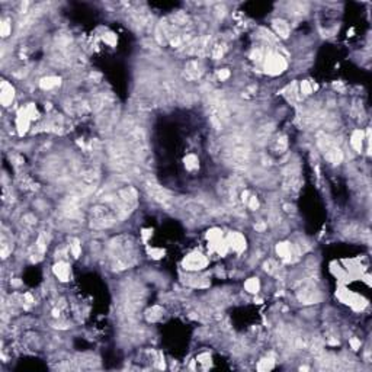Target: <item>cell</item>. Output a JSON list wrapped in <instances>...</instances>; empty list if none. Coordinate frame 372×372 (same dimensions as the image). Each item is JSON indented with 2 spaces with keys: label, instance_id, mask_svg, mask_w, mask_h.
Wrapping results in <instances>:
<instances>
[{
  "label": "cell",
  "instance_id": "6da1fadb",
  "mask_svg": "<svg viewBox=\"0 0 372 372\" xmlns=\"http://www.w3.org/2000/svg\"><path fill=\"white\" fill-rule=\"evenodd\" d=\"M108 263L112 271H125L134 266L138 260V247L134 237L121 234L108 243Z\"/></svg>",
  "mask_w": 372,
  "mask_h": 372
},
{
  "label": "cell",
  "instance_id": "7a4b0ae2",
  "mask_svg": "<svg viewBox=\"0 0 372 372\" xmlns=\"http://www.w3.org/2000/svg\"><path fill=\"white\" fill-rule=\"evenodd\" d=\"M220 154L223 160L237 170H246L250 166L252 149L249 140L242 134H233L221 143Z\"/></svg>",
  "mask_w": 372,
  "mask_h": 372
},
{
  "label": "cell",
  "instance_id": "3957f363",
  "mask_svg": "<svg viewBox=\"0 0 372 372\" xmlns=\"http://www.w3.org/2000/svg\"><path fill=\"white\" fill-rule=\"evenodd\" d=\"M128 150L131 151L135 162H143L149 157V144L144 130L134 122H130L122 130V138H121Z\"/></svg>",
  "mask_w": 372,
  "mask_h": 372
},
{
  "label": "cell",
  "instance_id": "277c9868",
  "mask_svg": "<svg viewBox=\"0 0 372 372\" xmlns=\"http://www.w3.org/2000/svg\"><path fill=\"white\" fill-rule=\"evenodd\" d=\"M88 218H89V225L94 230H105L119 223V218L115 209L102 199H99L91 206L88 212Z\"/></svg>",
  "mask_w": 372,
  "mask_h": 372
},
{
  "label": "cell",
  "instance_id": "5b68a950",
  "mask_svg": "<svg viewBox=\"0 0 372 372\" xmlns=\"http://www.w3.org/2000/svg\"><path fill=\"white\" fill-rule=\"evenodd\" d=\"M108 156L111 166L119 173L130 172L135 165V159L122 140H113L108 144Z\"/></svg>",
  "mask_w": 372,
  "mask_h": 372
},
{
  "label": "cell",
  "instance_id": "8992f818",
  "mask_svg": "<svg viewBox=\"0 0 372 372\" xmlns=\"http://www.w3.org/2000/svg\"><path fill=\"white\" fill-rule=\"evenodd\" d=\"M146 299V292L138 283H131L122 292L121 298V314L125 318H134L135 314L141 310Z\"/></svg>",
  "mask_w": 372,
  "mask_h": 372
},
{
  "label": "cell",
  "instance_id": "52a82bcc",
  "mask_svg": "<svg viewBox=\"0 0 372 372\" xmlns=\"http://www.w3.org/2000/svg\"><path fill=\"white\" fill-rule=\"evenodd\" d=\"M208 111H209V118L211 122L221 128L230 121V109L225 97L220 92H214L209 94L208 99Z\"/></svg>",
  "mask_w": 372,
  "mask_h": 372
},
{
  "label": "cell",
  "instance_id": "ba28073f",
  "mask_svg": "<svg viewBox=\"0 0 372 372\" xmlns=\"http://www.w3.org/2000/svg\"><path fill=\"white\" fill-rule=\"evenodd\" d=\"M317 146L323 154V157L332 163V165H340L343 162V151L339 147L337 141L335 137L326 132H318L317 134Z\"/></svg>",
  "mask_w": 372,
  "mask_h": 372
},
{
  "label": "cell",
  "instance_id": "9c48e42d",
  "mask_svg": "<svg viewBox=\"0 0 372 372\" xmlns=\"http://www.w3.org/2000/svg\"><path fill=\"white\" fill-rule=\"evenodd\" d=\"M143 186H144V190H146V193L149 195V198H150L151 201H154L157 205L165 206V208H167V209H172V208L176 205L173 195H172L167 189H165L163 186L159 185L153 178L144 179Z\"/></svg>",
  "mask_w": 372,
  "mask_h": 372
},
{
  "label": "cell",
  "instance_id": "30bf717a",
  "mask_svg": "<svg viewBox=\"0 0 372 372\" xmlns=\"http://www.w3.org/2000/svg\"><path fill=\"white\" fill-rule=\"evenodd\" d=\"M181 211L189 221H195L198 224H202L208 220L211 215V208L208 204H205L201 199H187L181 204Z\"/></svg>",
  "mask_w": 372,
  "mask_h": 372
},
{
  "label": "cell",
  "instance_id": "8fae6325",
  "mask_svg": "<svg viewBox=\"0 0 372 372\" xmlns=\"http://www.w3.org/2000/svg\"><path fill=\"white\" fill-rule=\"evenodd\" d=\"M282 189L289 195H297L302 186L301 169L297 163H288L280 173Z\"/></svg>",
  "mask_w": 372,
  "mask_h": 372
},
{
  "label": "cell",
  "instance_id": "7c38bea8",
  "mask_svg": "<svg viewBox=\"0 0 372 372\" xmlns=\"http://www.w3.org/2000/svg\"><path fill=\"white\" fill-rule=\"evenodd\" d=\"M218 192H220V196L223 199V202L233 211L236 212H240L242 209V201L239 199V195H237V186L234 185L233 181H225L223 184H220L218 186Z\"/></svg>",
  "mask_w": 372,
  "mask_h": 372
},
{
  "label": "cell",
  "instance_id": "4fadbf2b",
  "mask_svg": "<svg viewBox=\"0 0 372 372\" xmlns=\"http://www.w3.org/2000/svg\"><path fill=\"white\" fill-rule=\"evenodd\" d=\"M297 298L301 304H317L321 299V294L314 282L302 280L297 288Z\"/></svg>",
  "mask_w": 372,
  "mask_h": 372
},
{
  "label": "cell",
  "instance_id": "5bb4252c",
  "mask_svg": "<svg viewBox=\"0 0 372 372\" xmlns=\"http://www.w3.org/2000/svg\"><path fill=\"white\" fill-rule=\"evenodd\" d=\"M288 67L286 60L277 53V51H269L265 57V70L271 76H278L282 74Z\"/></svg>",
  "mask_w": 372,
  "mask_h": 372
},
{
  "label": "cell",
  "instance_id": "9a60e30c",
  "mask_svg": "<svg viewBox=\"0 0 372 372\" xmlns=\"http://www.w3.org/2000/svg\"><path fill=\"white\" fill-rule=\"evenodd\" d=\"M206 266H208V259H206V256H204L199 252H192L184 259V268L186 271L198 272V271H202Z\"/></svg>",
  "mask_w": 372,
  "mask_h": 372
},
{
  "label": "cell",
  "instance_id": "2e32d148",
  "mask_svg": "<svg viewBox=\"0 0 372 372\" xmlns=\"http://www.w3.org/2000/svg\"><path fill=\"white\" fill-rule=\"evenodd\" d=\"M202 73H204V64L201 63V60L193 58L186 63L184 74L187 80H198L202 76Z\"/></svg>",
  "mask_w": 372,
  "mask_h": 372
},
{
  "label": "cell",
  "instance_id": "e0dca14e",
  "mask_svg": "<svg viewBox=\"0 0 372 372\" xmlns=\"http://www.w3.org/2000/svg\"><path fill=\"white\" fill-rule=\"evenodd\" d=\"M272 132H274V124L265 122V124H262V125L256 130V132H255V141H256L259 146L268 144V143L271 141V138H272Z\"/></svg>",
  "mask_w": 372,
  "mask_h": 372
},
{
  "label": "cell",
  "instance_id": "ac0fdd59",
  "mask_svg": "<svg viewBox=\"0 0 372 372\" xmlns=\"http://www.w3.org/2000/svg\"><path fill=\"white\" fill-rule=\"evenodd\" d=\"M343 233H345V236L349 237L351 240H365V239L370 237V231H368L367 228H364L362 225L355 224V223L349 224V225L343 230Z\"/></svg>",
  "mask_w": 372,
  "mask_h": 372
},
{
  "label": "cell",
  "instance_id": "d6986e66",
  "mask_svg": "<svg viewBox=\"0 0 372 372\" xmlns=\"http://www.w3.org/2000/svg\"><path fill=\"white\" fill-rule=\"evenodd\" d=\"M227 244H228V249L237 252V253H242L244 249H246V239L243 234L237 233V231H233L228 234V237L225 239Z\"/></svg>",
  "mask_w": 372,
  "mask_h": 372
},
{
  "label": "cell",
  "instance_id": "ffe728a7",
  "mask_svg": "<svg viewBox=\"0 0 372 372\" xmlns=\"http://www.w3.org/2000/svg\"><path fill=\"white\" fill-rule=\"evenodd\" d=\"M277 253H278V256L283 262H291L292 258H294L295 255H299L298 250H297V247L292 246V244L288 243V242L278 243V246H277Z\"/></svg>",
  "mask_w": 372,
  "mask_h": 372
},
{
  "label": "cell",
  "instance_id": "44dd1931",
  "mask_svg": "<svg viewBox=\"0 0 372 372\" xmlns=\"http://www.w3.org/2000/svg\"><path fill=\"white\" fill-rule=\"evenodd\" d=\"M31 121H32V119H31V116L28 115L26 108H20L19 112H18V116H16V127H18L19 135H23V134L28 131Z\"/></svg>",
  "mask_w": 372,
  "mask_h": 372
},
{
  "label": "cell",
  "instance_id": "7402d4cb",
  "mask_svg": "<svg viewBox=\"0 0 372 372\" xmlns=\"http://www.w3.org/2000/svg\"><path fill=\"white\" fill-rule=\"evenodd\" d=\"M13 99H15V89H13V86L9 82L3 80L1 86H0V102H1V105L3 106H9L13 102Z\"/></svg>",
  "mask_w": 372,
  "mask_h": 372
},
{
  "label": "cell",
  "instance_id": "603a6c76",
  "mask_svg": "<svg viewBox=\"0 0 372 372\" xmlns=\"http://www.w3.org/2000/svg\"><path fill=\"white\" fill-rule=\"evenodd\" d=\"M286 149H288V138H286V135L279 134L274 140L271 138V151L274 154L280 156V154H283L286 151Z\"/></svg>",
  "mask_w": 372,
  "mask_h": 372
},
{
  "label": "cell",
  "instance_id": "cb8c5ba5",
  "mask_svg": "<svg viewBox=\"0 0 372 372\" xmlns=\"http://www.w3.org/2000/svg\"><path fill=\"white\" fill-rule=\"evenodd\" d=\"M272 28L275 35H278L279 38H288L291 34V26L286 20L283 19H275L272 20Z\"/></svg>",
  "mask_w": 372,
  "mask_h": 372
},
{
  "label": "cell",
  "instance_id": "d4e9b609",
  "mask_svg": "<svg viewBox=\"0 0 372 372\" xmlns=\"http://www.w3.org/2000/svg\"><path fill=\"white\" fill-rule=\"evenodd\" d=\"M53 271H54V275L60 279L61 282H67V280L70 279V266H69V263H66L64 260L57 262V263L54 265Z\"/></svg>",
  "mask_w": 372,
  "mask_h": 372
},
{
  "label": "cell",
  "instance_id": "484cf974",
  "mask_svg": "<svg viewBox=\"0 0 372 372\" xmlns=\"http://www.w3.org/2000/svg\"><path fill=\"white\" fill-rule=\"evenodd\" d=\"M13 250V240L12 237L7 236L6 231L1 233V239H0V252H1V258L6 259Z\"/></svg>",
  "mask_w": 372,
  "mask_h": 372
},
{
  "label": "cell",
  "instance_id": "4316f807",
  "mask_svg": "<svg viewBox=\"0 0 372 372\" xmlns=\"http://www.w3.org/2000/svg\"><path fill=\"white\" fill-rule=\"evenodd\" d=\"M364 141H365V132H364L362 130H356V131L352 132V135H351V144H352V147H353L358 153L362 151Z\"/></svg>",
  "mask_w": 372,
  "mask_h": 372
},
{
  "label": "cell",
  "instance_id": "83f0119b",
  "mask_svg": "<svg viewBox=\"0 0 372 372\" xmlns=\"http://www.w3.org/2000/svg\"><path fill=\"white\" fill-rule=\"evenodd\" d=\"M60 83H61L60 77H56V76H48V77H44V79H41V82H39V86H41V89H44V91H51V89H54V88L60 86Z\"/></svg>",
  "mask_w": 372,
  "mask_h": 372
},
{
  "label": "cell",
  "instance_id": "f1b7e54d",
  "mask_svg": "<svg viewBox=\"0 0 372 372\" xmlns=\"http://www.w3.org/2000/svg\"><path fill=\"white\" fill-rule=\"evenodd\" d=\"M186 283L193 286V288H205L209 285V280L206 279V277H198V275H193V277H189L186 278Z\"/></svg>",
  "mask_w": 372,
  "mask_h": 372
},
{
  "label": "cell",
  "instance_id": "f546056e",
  "mask_svg": "<svg viewBox=\"0 0 372 372\" xmlns=\"http://www.w3.org/2000/svg\"><path fill=\"white\" fill-rule=\"evenodd\" d=\"M184 163H185L186 170H189V172L196 170L198 166H199V160H198V157L195 154H187L185 157V160H184Z\"/></svg>",
  "mask_w": 372,
  "mask_h": 372
},
{
  "label": "cell",
  "instance_id": "4dcf8cb0",
  "mask_svg": "<svg viewBox=\"0 0 372 372\" xmlns=\"http://www.w3.org/2000/svg\"><path fill=\"white\" fill-rule=\"evenodd\" d=\"M162 316H163V308L159 307V305H154V307H151V310L147 311V320L149 321H157V320L162 318Z\"/></svg>",
  "mask_w": 372,
  "mask_h": 372
},
{
  "label": "cell",
  "instance_id": "1f68e13d",
  "mask_svg": "<svg viewBox=\"0 0 372 372\" xmlns=\"http://www.w3.org/2000/svg\"><path fill=\"white\" fill-rule=\"evenodd\" d=\"M244 288H246L247 292L256 294V292H259V289H260V282H259V279L258 278L247 279L246 283H244Z\"/></svg>",
  "mask_w": 372,
  "mask_h": 372
},
{
  "label": "cell",
  "instance_id": "d6a6232c",
  "mask_svg": "<svg viewBox=\"0 0 372 372\" xmlns=\"http://www.w3.org/2000/svg\"><path fill=\"white\" fill-rule=\"evenodd\" d=\"M224 51H225V47H224L223 42H217V44H214V45L211 47V56H212V58H215V60L221 58L223 54H224Z\"/></svg>",
  "mask_w": 372,
  "mask_h": 372
},
{
  "label": "cell",
  "instance_id": "836d02e7",
  "mask_svg": "<svg viewBox=\"0 0 372 372\" xmlns=\"http://www.w3.org/2000/svg\"><path fill=\"white\" fill-rule=\"evenodd\" d=\"M275 367V361L272 358H265L258 364V370L259 371H271Z\"/></svg>",
  "mask_w": 372,
  "mask_h": 372
},
{
  "label": "cell",
  "instance_id": "e575fe53",
  "mask_svg": "<svg viewBox=\"0 0 372 372\" xmlns=\"http://www.w3.org/2000/svg\"><path fill=\"white\" fill-rule=\"evenodd\" d=\"M10 32H12L10 20H9V19H3V20H1V23H0V34H1V37H3V38H6V37H9V35H10Z\"/></svg>",
  "mask_w": 372,
  "mask_h": 372
},
{
  "label": "cell",
  "instance_id": "d590c367",
  "mask_svg": "<svg viewBox=\"0 0 372 372\" xmlns=\"http://www.w3.org/2000/svg\"><path fill=\"white\" fill-rule=\"evenodd\" d=\"M70 250H72V255H73L74 258H79V256H80V253H82V244H80V242H79L77 239H73V240H72V243H70Z\"/></svg>",
  "mask_w": 372,
  "mask_h": 372
},
{
  "label": "cell",
  "instance_id": "8d00e7d4",
  "mask_svg": "<svg viewBox=\"0 0 372 372\" xmlns=\"http://www.w3.org/2000/svg\"><path fill=\"white\" fill-rule=\"evenodd\" d=\"M263 269H265V272H268V274H275L277 271L279 269L278 263L275 262V260H272V259H269L268 262H265V265H263Z\"/></svg>",
  "mask_w": 372,
  "mask_h": 372
},
{
  "label": "cell",
  "instance_id": "74e56055",
  "mask_svg": "<svg viewBox=\"0 0 372 372\" xmlns=\"http://www.w3.org/2000/svg\"><path fill=\"white\" fill-rule=\"evenodd\" d=\"M314 91V86L308 82V80H304V82H301V86H299V92L302 93L304 96H307V94H311Z\"/></svg>",
  "mask_w": 372,
  "mask_h": 372
},
{
  "label": "cell",
  "instance_id": "f35d334b",
  "mask_svg": "<svg viewBox=\"0 0 372 372\" xmlns=\"http://www.w3.org/2000/svg\"><path fill=\"white\" fill-rule=\"evenodd\" d=\"M298 97H299V94H298V91H297V85L294 83L292 86L288 88V99L292 100V102H297Z\"/></svg>",
  "mask_w": 372,
  "mask_h": 372
},
{
  "label": "cell",
  "instance_id": "ab89813d",
  "mask_svg": "<svg viewBox=\"0 0 372 372\" xmlns=\"http://www.w3.org/2000/svg\"><path fill=\"white\" fill-rule=\"evenodd\" d=\"M247 205H249V208H250V209H258V206H259V201H258V198H256V196H249V199H247Z\"/></svg>",
  "mask_w": 372,
  "mask_h": 372
},
{
  "label": "cell",
  "instance_id": "60d3db41",
  "mask_svg": "<svg viewBox=\"0 0 372 372\" xmlns=\"http://www.w3.org/2000/svg\"><path fill=\"white\" fill-rule=\"evenodd\" d=\"M228 77H230V72L227 69H223V70L218 72V79L220 80H227Z\"/></svg>",
  "mask_w": 372,
  "mask_h": 372
},
{
  "label": "cell",
  "instance_id": "b9f144b4",
  "mask_svg": "<svg viewBox=\"0 0 372 372\" xmlns=\"http://www.w3.org/2000/svg\"><path fill=\"white\" fill-rule=\"evenodd\" d=\"M351 346H352V349H355V351L359 349V348H361V340H358V339H355V337L351 339Z\"/></svg>",
  "mask_w": 372,
  "mask_h": 372
},
{
  "label": "cell",
  "instance_id": "7bdbcfd3",
  "mask_svg": "<svg viewBox=\"0 0 372 372\" xmlns=\"http://www.w3.org/2000/svg\"><path fill=\"white\" fill-rule=\"evenodd\" d=\"M255 228H256L258 231H263V230L266 228V224H265V223H258V224L255 225Z\"/></svg>",
  "mask_w": 372,
  "mask_h": 372
}]
</instances>
